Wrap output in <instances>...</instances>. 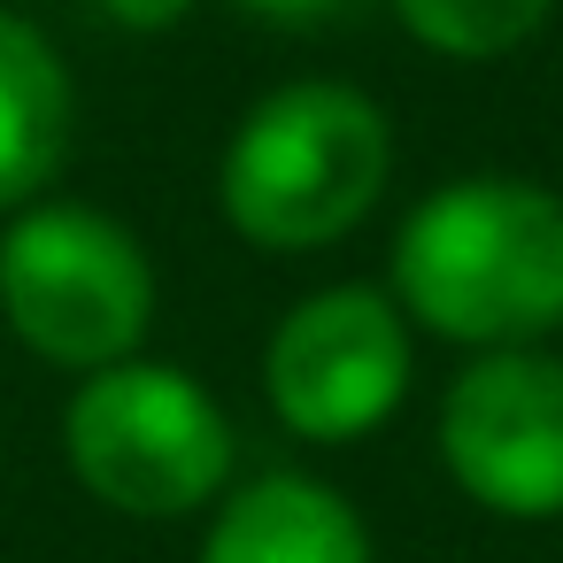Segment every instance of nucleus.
<instances>
[{
  "label": "nucleus",
  "instance_id": "obj_1",
  "mask_svg": "<svg viewBox=\"0 0 563 563\" xmlns=\"http://www.w3.org/2000/svg\"><path fill=\"white\" fill-rule=\"evenodd\" d=\"M409 324L486 355L563 332V194L517 170L432 186L394 232V286Z\"/></svg>",
  "mask_w": 563,
  "mask_h": 563
},
{
  "label": "nucleus",
  "instance_id": "obj_2",
  "mask_svg": "<svg viewBox=\"0 0 563 563\" xmlns=\"http://www.w3.org/2000/svg\"><path fill=\"white\" fill-rule=\"evenodd\" d=\"M394 178V124L347 78H294L263 93L217 163L224 224L263 255L340 247Z\"/></svg>",
  "mask_w": 563,
  "mask_h": 563
},
{
  "label": "nucleus",
  "instance_id": "obj_3",
  "mask_svg": "<svg viewBox=\"0 0 563 563\" xmlns=\"http://www.w3.org/2000/svg\"><path fill=\"white\" fill-rule=\"evenodd\" d=\"M63 463L101 509L170 525L232 494L240 440L201 378L132 355L78 378L63 409Z\"/></svg>",
  "mask_w": 563,
  "mask_h": 563
},
{
  "label": "nucleus",
  "instance_id": "obj_4",
  "mask_svg": "<svg viewBox=\"0 0 563 563\" xmlns=\"http://www.w3.org/2000/svg\"><path fill=\"white\" fill-rule=\"evenodd\" d=\"M0 324L70 378L132 363L155 324V263L140 232L86 201L16 209L0 232Z\"/></svg>",
  "mask_w": 563,
  "mask_h": 563
},
{
  "label": "nucleus",
  "instance_id": "obj_5",
  "mask_svg": "<svg viewBox=\"0 0 563 563\" xmlns=\"http://www.w3.org/2000/svg\"><path fill=\"white\" fill-rule=\"evenodd\" d=\"M409 371H417L409 317H401V301L386 286H363V278L301 294L278 317L271 347H263L271 417L294 440H317V448L371 440L401 409Z\"/></svg>",
  "mask_w": 563,
  "mask_h": 563
},
{
  "label": "nucleus",
  "instance_id": "obj_6",
  "mask_svg": "<svg viewBox=\"0 0 563 563\" xmlns=\"http://www.w3.org/2000/svg\"><path fill=\"white\" fill-rule=\"evenodd\" d=\"M440 463L463 501L540 525L563 517V355L486 347L440 394Z\"/></svg>",
  "mask_w": 563,
  "mask_h": 563
},
{
  "label": "nucleus",
  "instance_id": "obj_7",
  "mask_svg": "<svg viewBox=\"0 0 563 563\" xmlns=\"http://www.w3.org/2000/svg\"><path fill=\"white\" fill-rule=\"evenodd\" d=\"M194 563H378V555L347 494L301 471H263L217 501Z\"/></svg>",
  "mask_w": 563,
  "mask_h": 563
},
{
  "label": "nucleus",
  "instance_id": "obj_8",
  "mask_svg": "<svg viewBox=\"0 0 563 563\" xmlns=\"http://www.w3.org/2000/svg\"><path fill=\"white\" fill-rule=\"evenodd\" d=\"M78 132V93L55 40L0 9V209H32L63 170Z\"/></svg>",
  "mask_w": 563,
  "mask_h": 563
},
{
  "label": "nucleus",
  "instance_id": "obj_9",
  "mask_svg": "<svg viewBox=\"0 0 563 563\" xmlns=\"http://www.w3.org/2000/svg\"><path fill=\"white\" fill-rule=\"evenodd\" d=\"M394 16L440 63H501L555 16V0H394Z\"/></svg>",
  "mask_w": 563,
  "mask_h": 563
},
{
  "label": "nucleus",
  "instance_id": "obj_10",
  "mask_svg": "<svg viewBox=\"0 0 563 563\" xmlns=\"http://www.w3.org/2000/svg\"><path fill=\"white\" fill-rule=\"evenodd\" d=\"M240 16H263V24H278V32H309V24H332V16H347L355 0H232Z\"/></svg>",
  "mask_w": 563,
  "mask_h": 563
},
{
  "label": "nucleus",
  "instance_id": "obj_11",
  "mask_svg": "<svg viewBox=\"0 0 563 563\" xmlns=\"http://www.w3.org/2000/svg\"><path fill=\"white\" fill-rule=\"evenodd\" d=\"M93 9L109 24H124V32H170V24L194 16V0H93Z\"/></svg>",
  "mask_w": 563,
  "mask_h": 563
}]
</instances>
